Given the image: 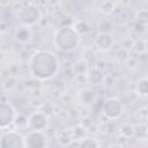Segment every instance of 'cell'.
Listing matches in <instances>:
<instances>
[{
	"instance_id": "ac0fdd59",
	"label": "cell",
	"mask_w": 148,
	"mask_h": 148,
	"mask_svg": "<svg viewBox=\"0 0 148 148\" xmlns=\"http://www.w3.org/2000/svg\"><path fill=\"white\" fill-rule=\"evenodd\" d=\"M17 87V79L15 76H7L2 80V89L3 91H12Z\"/></svg>"
},
{
	"instance_id": "4dcf8cb0",
	"label": "cell",
	"mask_w": 148,
	"mask_h": 148,
	"mask_svg": "<svg viewBox=\"0 0 148 148\" xmlns=\"http://www.w3.org/2000/svg\"><path fill=\"white\" fill-rule=\"evenodd\" d=\"M146 77H147V79H148V73H147V75H146Z\"/></svg>"
},
{
	"instance_id": "4316f807",
	"label": "cell",
	"mask_w": 148,
	"mask_h": 148,
	"mask_svg": "<svg viewBox=\"0 0 148 148\" xmlns=\"http://www.w3.org/2000/svg\"><path fill=\"white\" fill-rule=\"evenodd\" d=\"M124 64H125L126 67L130 68V69H135V68L139 66V61H138V59H136L135 57H130Z\"/></svg>"
},
{
	"instance_id": "52a82bcc",
	"label": "cell",
	"mask_w": 148,
	"mask_h": 148,
	"mask_svg": "<svg viewBox=\"0 0 148 148\" xmlns=\"http://www.w3.org/2000/svg\"><path fill=\"white\" fill-rule=\"evenodd\" d=\"M47 126V114L43 111H34L27 118V127L30 131H42Z\"/></svg>"
},
{
	"instance_id": "4fadbf2b",
	"label": "cell",
	"mask_w": 148,
	"mask_h": 148,
	"mask_svg": "<svg viewBox=\"0 0 148 148\" xmlns=\"http://www.w3.org/2000/svg\"><path fill=\"white\" fill-rule=\"evenodd\" d=\"M77 148H101L99 142L91 136H84L77 143Z\"/></svg>"
},
{
	"instance_id": "f546056e",
	"label": "cell",
	"mask_w": 148,
	"mask_h": 148,
	"mask_svg": "<svg viewBox=\"0 0 148 148\" xmlns=\"http://www.w3.org/2000/svg\"><path fill=\"white\" fill-rule=\"evenodd\" d=\"M44 148H54V147H53V146H51V145H46Z\"/></svg>"
},
{
	"instance_id": "603a6c76",
	"label": "cell",
	"mask_w": 148,
	"mask_h": 148,
	"mask_svg": "<svg viewBox=\"0 0 148 148\" xmlns=\"http://www.w3.org/2000/svg\"><path fill=\"white\" fill-rule=\"evenodd\" d=\"M130 57H131V56H130V51L125 50V49L121 47V46H120V49H118L117 52H116V59H117L119 62H125Z\"/></svg>"
},
{
	"instance_id": "5b68a950",
	"label": "cell",
	"mask_w": 148,
	"mask_h": 148,
	"mask_svg": "<svg viewBox=\"0 0 148 148\" xmlns=\"http://www.w3.org/2000/svg\"><path fill=\"white\" fill-rule=\"evenodd\" d=\"M0 148H25L24 135L17 131H2L0 136Z\"/></svg>"
},
{
	"instance_id": "f1b7e54d",
	"label": "cell",
	"mask_w": 148,
	"mask_h": 148,
	"mask_svg": "<svg viewBox=\"0 0 148 148\" xmlns=\"http://www.w3.org/2000/svg\"><path fill=\"white\" fill-rule=\"evenodd\" d=\"M110 148H124L121 145H119V143H116V145H112V146H110Z\"/></svg>"
},
{
	"instance_id": "44dd1931",
	"label": "cell",
	"mask_w": 148,
	"mask_h": 148,
	"mask_svg": "<svg viewBox=\"0 0 148 148\" xmlns=\"http://www.w3.org/2000/svg\"><path fill=\"white\" fill-rule=\"evenodd\" d=\"M133 51L138 54H143L145 52H147V43L143 39H136L134 40V45H133Z\"/></svg>"
},
{
	"instance_id": "5bb4252c",
	"label": "cell",
	"mask_w": 148,
	"mask_h": 148,
	"mask_svg": "<svg viewBox=\"0 0 148 148\" xmlns=\"http://www.w3.org/2000/svg\"><path fill=\"white\" fill-rule=\"evenodd\" d=\"M119 133L123 138L125 139H131V138H134L135 135V126L130 124V123H126V124H123L119 128Z\"/></svg>"
},
{
	"instance_id": "277c9868",
	"label": "cell",
	"mask_w": 148,
	"mask_h": 148,
	"mask_svg": "<svg viewBox=\"0 0 148 148\" xmlns=\"http://www.w3.org/2000/svg\"><path fill=\"white\" fill-rule=\"evenodd\" d=\"M124 112V104L117 97H109L102 104V113L108 120L118 119Z\"/></svg>"
},
{
	"instance_id": "9a60e30c",
	"label": "cell",
	"mask_w": 148,
	"mask_h": 148,
	"mask_svg": "<svg viewBox=\"0 0 148 148\" xmlns=\"http://www.w3.org/2000/svg\"><path fill=\"white\" fill-rule=\"evenodd\" d=\"M79 98H80L82 104L89 105L94 101V91L90 90V89H82L79 94Z\"/></svg>"
},
{
	"instance_id": "2e32d148",
	"label": "cell",
	"mask_w": 148,
	"mask_h": 148,
	"mask_svg": "<svg viewBox=\"0 0 148 148\" xmlns=\"http://www.w3.org/2000/svg\"><path fill=\"white\" fill-rule=\"evenodd\" d=\"M135 21L138 24H140L142 27H147L148 25V9H146V8L139 9L135 13Z\"/></svg>"
},
{
	"instance_id": "7c38bea8",
	"label": "cell",
	"mask_w": 148,
	"mask_h": 148,
	"mask_svg": "<svg viewBox=\"0 0 148 148\" xmlns=\"http://www.w3.org/2000/svg\"><path fill=\"white\" fill-rule=\"evenodd\" d=\"M88 71H89V65L83 59L77 60L73 65L74 75H88Z\"/></svg>"
},
{
	"instance_id": "9c48e42d",
	"label": "cell",
	"mask_w": 148,
	"mask_h": 148,
	"mask_svg": "<svg viewBox=\"0 0 148 148\" xmlns=\"http://www.w3.org/2000/svg\"><path fill=\"white\" fill-rule=\"evenodd\" d=\"M113 44H114V39L110 32L101 31L95 37V45L99 51H103V52L110 51L112 49Z\"/></svg>"
},
{
	"instance_id": "30bf717a",
	"label": "cell",
	"mask_w": 148,
	"mask_h": 148,
	"mask_svg": "<svg viewBox=\"0 0 148 148\" xmlns=\"http://www.w3.org/2000/svg\"><path fill=\"white\" fill-rule=\"evenodd\" d=\"M14 37H15V39H16L18 43H22V44L29 43V42L31 40V37H32L31 29H30L29 27L20 25V27L15 30Z\"/></svg>"
},
{
	"instance_id": "8992f818",
	"label": "cell",
	"mask_w": 148,
	"mask_h": 148,
	"mask_svg": "<svg viewBox=\"0 0 148 148\" xmlns=\"http://www.w3.org/2000/svg\"><path fill=\"white\" fill-rule=\"evenodd\" d=\"M17 119V113L15 108L8 103L2 101L0 104V127L1 131H6L7 127L13 125Z\"/></svg>"
},
{
	"instance_id": "d6986e66",
	"label": "cell",
	"mask_w": 148,
	"mask_h": 148,
	"mask_svg": "<svg viewBox=\"0 0 148 148\" xmlns=\"http://www.w3.org/2000/svg\"><path fill=\"white\" fill-rule=\"evenodd\" d=\"M136 92L140 96H148V79L146 76L136 82Z\"/></svg>"
},
{
	"instance_id": "7402d4cb",
	"label": "cell",
	"mask_w": 148,
	"mask_h": 148,
	"mask_svg": "<svg viewBox=\"0 0 148 148\" xmlns=\"http://www.w3.org/2000/svg\"><path fill=\"white\" fill-rule=\"evenodd\" d=\"M148 134V125H146L145 123H139L136 126H135V135L136 138L139 139H143L146 138Z\"/></svg>"
},
{
	"instance_id": "7a4b0ae2",
	"label": "cell",
	"mask_w": 148,
	"mask_h": 148,
	"mask_svg": "<svg viewBox=\"0 0 148 148\" xmlns=\"http://www.w3.org/2000/svg\"><path fill=\"white\" fill-rule=\"evenodd\" d=\"M80 38L72 25H61L54 32V45L62 52H71L79 46Z\"/></svg>"
},
{
	"instance_id": "484cf974",
	"label": "cell",
	"mask_w": 148,
	"mask_h": 148,
	"mask_svg": "<svg viewBox=\"0 0 148 148\" xmlns=\"http://www.w3.org/2000/svg\"><path fill=\"white\" fill-rule=\"evenodd\" d=\"M136 118L140 120V123H143L146 120H148V109L147 108H141L136 111Z\"/></svg>"
},
{
	"instance_id": "83f0119b",
	"label": "cell",
	"mask_w": 148,
	"mask_h": 148,
	"mask_svg": "<svg viewBox=\"0 0 148 148\" xmlns=\"http://www.w3.org/2000/svg\"><path fill=\"white\" fill-rule=\"evenodd\" d=\"M133 45H134V40H133L131 37H126V38L123 39V42H121V47H124V49L127 50V51L133 50Z\"/></svg>"
},
{
	"instance_id": "e0dca14e",
	"label": "cell",
	"mask_w": 148,
	"mask_h": 148,
	"mask_svg": "<svg viewBox=\"0 0 148 148\" xmlns=\"http://www.w3.org/2000/svg\"><path fill=\"white\" fill-rule=\"evenodd\" d=\"M72 27H73L74 30L79 34V36L86 35V34L89 31V25H88V23H87L84 20H77V21H75Z\"/></svg>"
},
{
	"instance_id": "ffe728a7",
	"label": "cell",
	"mask_w": 148,
	"mask_h": 148,
	"mask_svg": "<svg viewBox=\"0 0 148 148\" xmlns=\"http://www.w3.org/2000/svg\"><path fill=\"white\" fill-rule=\"evenodd\" d=\"M114 9H116V5H114V2H112V1H103V2L99 5V10H101L103 14H105V15L112 14V13L114 12Z\"/></svg>"
},
{
	"instance_id": "cb8c5ba5",
	"label": "cell",
	"mask_w": 148,
	"mask_h": 148,
	"mask_svg": "<svg viewBox=\"0 0 148 148\" xmlns=\"http://www.w3.org/2000/svg\"><path fill=\"white\" fill-rule=\"evenodd\" d=\"M99 130L105 134H112L114 132V124L112 123V120H108L99 127Z\"/></svg>"
},
{
	"instance_id": "6da1fadb",
	"label": "cell",
	"mask_w": 148,
	"mask_h": 148,
	"mask_svg": "<svg viewBox=\"0 0 148 148\" xmlns=\"http://www.w3.org/2000/svg\"><path fill=\"white\" fill-rule=\"evenodd\" d=\"M60 68V62L53 52L49 50H38L29 59L30 74L37 80L53 79Z\"/></svg>"
},
{
	"instance_id": "3957f363",
	"label": "cell",
	"mask_w": 148,
	"mask_h": 148,
	"mask_svg": "<svg viewBox=\"0 0 148 148\" xmlns=\"http://www.w3.org/2000/svg\"><path fill=\"white\" fill-rule=\"evenodd\" d=\"M16 18L24 27H32L42 20V12L39 7L32 2H24L16 12Z\"/></svg>"
},
{
	"instance_id": "ba28073f",
	"label": "cell",
	"mask_w": 148,
	"mask_h": 148,
	"mask_svg": "<svg viewBox=\"0 0 148 148\" xmlns=\"http://www.w3.org/2000/svg\"><path fill=\"white\" fill-rule=\"evenodd\" d=\"M25 148H44L46 143V138L42 131H29L24 135Z\"/></svg>"
},
{
	"instance_id": "d4e9b609",
	"label": "cell",
	"mask_w": 148,
	"mask_h": 148,
	"mask_svg": "<svg viewBox=\"0 0 148 148\" xmlns=\"http://www.w3.org/2000/svg\"><path fill=\"white\" fill-rule=\"evenodd\" d=\"M72 132H73V136H74V139H76V140H81V139H83L84 136V132H86V127H83L82 125H79V126H76V127H74L73 130H72Z\"/></svg>"
},
{
	"instance_id": "8fae6325",
	"label": "cell",
	"mask_w": 148,
	"mask_h": 148,
	"mask_svg": "<svg viewBox=\"0 0 148 148\" xmlns=\"http://www.w3.org/2000/svg\"><path fill=\"white\" fill-rule=\"evenodd\" d=\"M74 140L72 130H62L57 133V141L61 146H68Z\"/></svg>"
}]
</instances>
